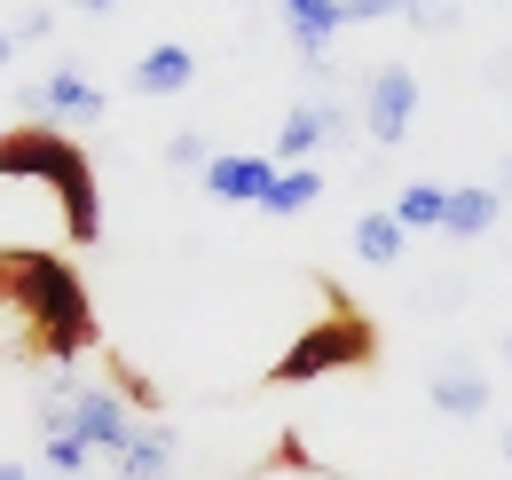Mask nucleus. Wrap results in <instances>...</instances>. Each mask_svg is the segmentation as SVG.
<instances>
[{"instance_id":"nucleus-4","label":"nucleus","mask_w":512,"mask_h":480,"mask_svg":"<svg viewBox=\"0 0 512 480\" xmlns=\"http://www.w3.org/2000/svg\"><path fill=\"white\" fill-rule=\"evenodd\" d=\"M355 134V111L339 103V95H300L292 111H284V126H276V166H316V150H331V142H347Z\"/></svg>"},{"instance_id":"nucleus-15","label":"nucleus","mask_w":512,"mask_h":480,"mask_svg":"<svg viewBox=\"0 0 512 480\" xmlns=\"http://www.w3.org/2000/svg\"><path fill=\"white\" fill-rule=\"evenodd\" d=\"M323 197V166H276L268 181V197H260V213H276V221H292V213H308Z\"/></svg>"},{"instance_id":"nucleus-1","label":"nucleus","mask_w":512,"mask_h":480,"mask_svg":"<svg viewBox=\"0 0 512 480\" xmlns=\"http://www.w3.org/2000/svg\"><path fill=\"white\" fill-rule=\"evenodd\" d=\"M0 307L24 323V355L48 362V370L95 355V339H103L87 276L48 244H0Z\"/></svg>"},{"instance_id":"nucleus-7","label":"nucleus","mask_w":512,"mask_h":480,"mask_svg":"<svg viewBox=\"0 0 512 480\" xmlns=\"http://www.w3.org/2000/svg\"><path fill=\"white\" fill-rule=\"evenodd\" d=\"M71 433H79L95 457H119V449L134 441L127 394H111V386H79V378H71Z\"/></svg>"},{"instance_id":"nucleus-5","label":"nucleus","mask_w":512,"mask_h":480,"mask_svg":"<svg viewBox=\"0 0 512 480\" xmlns=\"http://www.w3.org/2000/svg\"><path fill=\"white\" fill-rule=\"evenodd\" d=\"M16 103H24V119H48V126H95L103 111H111V87H95L87 71L56 63L48 79H24Z\"/></svg>"},{"instance_id":"nucleus-21","label":"nucleus","mask_w":512,"mask_h":480,"mask_svg":"<svg viewBox=\"0 0 512 480\" xmlns=\"http://www.w3.org/2000/svg\"><path fill=\"white\" fill-rule=\"evenodd\" d=\"M71 8H79V16H111L119 0H71Z\"/></svg>"},{"instance_id":"nucleus-24","label":"nucleus","mask_w":512,"mask_h":480,"mask_svg":"<svg viewBox=\"0 0 512 480\" xmlns=\"http://www.w3.org/2000/svg\"><path fill=\"white\" fill-rule=\"evenodd\" d=\"M505 465H512V425H505Z\"/></svg>"},{"instance_id":"nucleus-25","label":"nucleus","mask_w":512,"mask_h":480,"mask_svg":"<svg viewBox=\"0 0 512 480\" xmlns=\"http://www.w3.org/2000/svg\"><path fill=\"white\" fill-rule=\"evenodd\" d=\"M505 362H512V331H505Z\"/></svg>"},{"instance_id":"nucleus-12","label":"nucleus","mask_w":512,"mask_h":480,"mask_svg":"<svg viewBox=\"0 0 512 480\" xmlns=\"http://www.w3.org/2000/svg\"><path fill=\"white\" fill-rule=\"evenodd\" d=\"M197 79V56L182 48V40H158V48H142L127 71V95H182Z\"/></svg>"},{"instance_id":"nucleus-19","label":"nucleus","mask_w":512,"mask_h":480,"mask_svg":"<svg viewBox=\"0 0 512 480\" xmlns=\"http://www.w3.org/2000/svg\"><path fill=\"white\" fill-rule=\"evenodd\" d=\"M426 8H442V0H347V24H379V16H426Z\"/></svg>"},{"instance_id":"nucleus-3","label":"nucleus","mask_w":512,"mask_h":480,"mask_svg":"<svg viewBox=\"0 0 512 480\" xmlns=\"http://www.w3.org/2000/svg\"><path fill=\"white\" fill-rule=\"evenodd\" d=\"M379 362V323L347 300L339 284H323V315L268 362V386H316V378H339V370H371Z\"/></svg>"},{"instance_id":"nucleus-16","label":"nucleus","mask_w":512,"mask_h":480,"mask_svg":"<svg viewBox=\"0 0 512 480\" xmlns=\"http://www.w3.org/2000/svg\"><path fill=\"white\" fill-rule=\"evenodd\" d=\"M394 221H402L410 237L442 229V221H449V189H442V181H402V189H394Z\"/></svg>"},{"instance_id":"nucleus-8","label":"nucleus","mask_w":512,"mask_h":480,"mask_svg":"<svg viewBox=\"0 0 512 480\" xmlns=\"http://www.w3.org/2000/svg\"><path fill=\"white\" fill-rule=\"evenodd\" d=\"M197 181H205L213 205H260L268 181H276V158H268V150H213V166Z\"/></svg>"},{"instance_id":"nucleus-13","label":"nucleus","mask_w":512,"mask_h":480,"mask_svg":"<svg viewBox=\"0 0 512 480\" xmlns=\"http://www.w3.org/2000/svg\"><path fill=\"white\" fill-rule=\"evenodd\" d=\"M402 252H410V229L394 221V205H363L355 213V260L363 268H402Z\"/></svg>"},{"instance_id":"nucleus-20","label":"nucleus","mask_w":512,"mask_h":480,"mask_svg":"<svg viewBox=\"0 0 512 480\" xmlns=\"http://www.w3.org/2000/svg\"><path fill=\"white\" fill-rule=\"evenodd\" d=\"M48 32H56V8H48V0H32V8H16V24H8V40H16V48H40Z\"/></svg>"},{"instance_id":"nucleus-9","label":"nucleus","mask_w":512,"mask_h":480,"mask_svg":"<svg viewBox=\"0 0 512 480\" xmlns=\"http://www.w3.org/2000/svg\"><path fill=\"white\" fill-rule=\"evenodd\" d=\"M276 8H284V40H292L308 63H323L331 40L347 32V0H276Z\"/></svg>"},{"instance_id":"nucleus-23","label":"nucleus","mask_w":512,"mask_h":480,"mask_svg":"<svg viewBox=\"0 0 512 480\" xmlns=\"http://www.w3.org/2000/svg\"><path fill=\"white\" fill-rule=\"evenodd\" d=\"M0 480H32V465H16V457H0Z\"/></svg>"},{"instance_id":"nucleus-17","label":"nucleus","mask_w":512,"mask_h":480,"mask_svg":"<svg viewBox=\"0 0 512 480\" xmlns=\"http://www.w3.org/2000/svg\"><path fill=\"white\" fill-rule=\"evenodd\" d=\"M40 457H48V473H56V480H87V465H95V449H87L79 433H48Z\"/></svg>"},{"instance_id":"nucleus-14","label":"nucleus","mask_w":512,"mask_h":480,"mask_svg":"<svg viewBox=\"0 0 512 480\" xmlns=\"http://www.w3.org/2000/svg\"><path fill=\"white\" fill-rule=\"evenodd\" d=\"M497 213H505V197H497L489 181H473V189H449V221H442V237L473 244V237H489V229H497Z\"/></svg>"},{"instance_id":"nucleus-22","label":"nucleus","mask_w":512,"mask_h":480,"mask_svg":"<svg viewBox=\"0 0 512 480\" xmlns=\"http://www.w3.org/2000/svg\"><path fill=\"white\" fill-rule=\"evenodd\" d=\"M8 63H16V40H8V24H0V79H8Z\"/></svg>"},{"instance_id":"nucleus-18","label":"nucleus","mask_w":512,"mask_h":480,"mask_svg":"<svg viewBox=\"0 0 512 480\" xmlns=\"http://www.w3.org/2000/svg\"><path fill=\"white\" fill-rule=\"evenodd\" d=\"M166 166H174V174H205V166H213V142H205L197 126H182V134L166 142Z\"/></svg>"},{"instance_id":"nucleus-2","label":"nucleus","mask_w":512,"mask_h":480,"mask_svg":"<svg viewBox=\"0 0 512 480\" xmlns=\"http://www.w3.org/2000/svg\"><path fill=\"white\" fill-rule=\"evenodd\" d=\"M0 181H40L56 189L64 205V237L71 244H103V174H95V150L48 119H16L0 126Z\"/></svg>"},{"instance_id":"nucleus-11","label":"nucleus","mask_w":512,"mask_h":480,"mask_svg":"<svg viewBox=\"0 0 512 480\" xmlns=\"http://www.w3.org/2000/svg\"><path fill=\"white\" fill-rule=\"evenodd\" d=\"M426 402H434V410H442V418H489V402H497V394H489V370H481V362H442V370H434V386H426Z\"/></svg>"},{"instance_id":"nucleus-6","label":"nucleus","mask_w":512,"mask_h":480,"mask_svg":"<svg viewBox=\"0 0 512 480\" xmlns=\"http://www.w3.org/2000/svg\"><path fill=\"white\" fill-rule=\"evenodd\" d=\"M355 119H363V134H371L379 150H394V142L410 134V119H418V71H410V63H379V71L363 79Z\"/></svg>"},{"instance_id":"nucleus-10","label":"nucleus","mask_w":512,"mask_h":480,"mask_svg":"<svg viewBox=\"0 0 512 480\" xmlns=\"http://www.w3.org/2000/svg\"><path fill=\"white\" fill-rule=\"evenodd\" d=\"M174 457H182L174 425L150 418V425H134V441L111 457V480H174Z\"/></svg>"}]
</instances>
